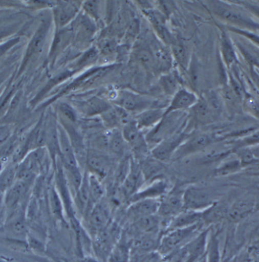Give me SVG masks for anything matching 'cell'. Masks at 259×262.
Instances as JSON below:
<instances>
[{"label": "cell", "mask_w": 259, "mask_h": 262, "mask_svg": "<svg viewBox=\"0 0 259 262\" xmlns=\"http://www.w3.org/2000/svg\"><path fill=\"white\" fill-rule=\"evenodd\" d=\"M211 11L219 18L228 22L238 29L243 31H259V25L254 21L247 13L242 11L240 8L230 6L220 1H210L208 3Z\"/></svg>", "instance_id": "1"}, {"label": "cell", "mask_w": 259, "mask_h": 262, "mask_svg": "<svg viewBox=\"0 0 259 262\" xmlns=\"http://www.w3.org/2000/svg\"><path fill=\"white\" fill-rule=\"evenodd\" d=\"M112 102L129 113H136V115L149 108H162L158 105L155 98L126 90L116 93L112 99Z\"/></svg>", "instance_id": "2"}, {"label": "cell", "mask_w": 259, "mask_h": 262, "mask_svg": "<svg viewBox=\"0 0 259 262\" xmlns=\"http://www.w3.org/2000/svg\"><path fill=\"white\" fill-rule=\"evenodd\" d=\"M203 222L185 227L166 231L159 243V250L162 255H168L178 248L185 246L198 233Z\"/></svg>", "instance_id": "3"}, {"label": "cell", "mask_w": 259, "mask_h": 262, "mask_svg": "<svg viewBox=\"0 0 259 262\" xmlns=\"http://www.w3.org/2000/svg\"><path fill=\"white\" fill-rule=\"evenodd\" d=\"M182 112H176L165 115L162 121L147 134L146 138L148 143L158 144L159 142L173 134L180 131H184L178 130L182 124Z\"/></svg>", "instance_id": "4"}, {"label": "cell", "mask_w": 259, "mask_h": 262, "mask_svg": "<svg viewBox=\"0 0 259 262\" xmlns=\"http://www.w3.org/2000/svg\"><path fill=\"white\" fill-rule=\"evenodd\" d=\"M73 30V39L74 45L80 50L88 48L92 42L97 31L96 23L88 17L84 12L79 13L77 20H75V27Z\"/></svg>", "instance_id": "5"}, {"label": "cell", "mask_w": 259, "mask_h": 262, "mask_svg": "<svg viewBox=\"0 0 259 262\" xmlns=\"http://www.w3.org/2000/svg\"><path fill=\"white\" fill-rule=\"evenodd\" d=\"M123 137L135 156V160L146 157L148 153V143L143 131L139 128L134 119L121 129Z\"/></svg>", "instance_id": "6"}, {"label": "cell", "mask_w": 259, "mask_h": 262, "mask_svg": "<svg viewBox=\"0 0 259 262\" xmlns=\"http://www.w3.org/2000/svg\"><path fill=\"white\" fill-rule=\"evenodd\" d=\"M214 142V137L207 133H191L172 157L171 160H180L206 149Z\"/></svg>", "instance_id": "7"}, {"label": "cell", "mask_w": 259, "mask_h": 262, "mask_svg": "<svg viewBox=\"0 0 259 262\" xmlns=\"http://www.w3.org/2000/svg\"><path fill=\"white\" fill-rule=\"evenodd\" d=\"M214 197L211 191L207 188L188 187L184 190V210L203 211L214 203Z\"/></svg>", "instance_id": "8"}, {"label": "cell", "mask_w": 259, "mask_h": 262, "mask_svg": "<svg viewBox=\"0 0 259 262\" xmlns=\"http://www.w3.org/2000/svg\"><path fill=\"white\" fill-rule=\"evenodd\" d=\"M189 134L184 131H180L159 142L150 151L152 157L159 162H167L171 160L178 148L188 138Z\"/></svg>", "instance_id": "9"}, {"label": "cell", "mask_w": 259, "mask_h": 262, "mask_svg": "<svg viewBox=\"0 0 259 262\" xmlns=\"http://www.w3.org/2000/svg\"><path fill=\"white\" fill-rule=\"evenodd\" d=\"M184 190L174 189L160 199L158 215L162 221L168 220L170 222L173 217L184 211Z\"/></svg>", "instance_id": "10"}, {"label": "cell", "mask_w": 259, "mask_h": 262, "mask_svg": "<svg viewBox=\"0 0 259 262\" xmlns=\"http://www.w3.org/2000/svg\"><path fill=\"white\" fill-rule=\"evenodd\" d=\"M145 181L141 167L137 161L131 159L128 173L120 187L124 198L130 200L134 194L143 187Z\"/></svg>", "instance_id": "11"}, {"label": "cell", "mask_w": 259, "mask_h": 262, "mask_svg": "<svg viewBox=\"0 0 259 262\" xmlns=\"http://www.w3.org/2000/svg\"><path fill=\"white\" fill-rule=\"evenodd\" d=\"M86 165L88 173L103 181L111 170L112 162L107 155L93 150L87 153Z\"/></svg>", "instance_id": "12"}, {"label": "cell", "mask_w": 259, "mask_h": 262, "mask_svg": "<svg viewBox=\"0 0 259 262\" xmlns=\"http://www.w3.org/2000/svg\"><path fill=\"white\" fill-rule=\"evenodd\" d=\"M143 14L151 24L155 32L158 37L165 44V45H171L175 42L176 38L174 37L170 33L166 25L167 18L162 15L158 9H148L143 10Z\"/></svg>", "instance_id": "13"}, {"label": "cell", "mask_w": 259, "mask_h": 262, "mask_svg": "<svg viewBox=\"0 0 259 262\" xmlns=\"http://www.w3.org/2000/svg\"><path fill=\"white\" fill-rule=\"evenodd\" d=\"M208 230H204L184 246L182 253L184 262H197L205 255Z\"/></svg>", "instance_id": "14"}, {"label": "cell", "mask_w": 259, "mask_h": 262, "mask_svg": "<svg viewBox=\"0 0 259 262\" xmlns=\"http://www.w3.org/2000/svg\"><path fill=\"white\" fill-rule=\"evenodd\" d=\"M199 100L198 96L195 93L186 88H180L179 91L172 96L171 101L165 110V115L176 112H184L190 110Z\"/></svg>", "instance_id": "15"}, {"label": "cell", "mask_w": 259, "mask_h": 262, "mask_svg": "<svg viewBox=\"0 0 259 262\" xmlns=\"http://www.w3.org/2000/svg\"><path fill=\"white\" fill-rule=\"evenodd\" d=\"M168 184L164 180L156 179L143 186L130 199V203L141 200H159L169 192Z\"/></svg>", "instance_id": "16"}, {"label": "cell", "mask_w": 259, "mask_h": 262, "mask_svg": "<svg viewBox=\"0 0 259 262\" xmlns=\"http://www.w3.org/2000/svg\"><path fill=\"white\" fill-rule=\"evenodd\" d=\"M102 124L109 130L114 129H122L125 124L132 121L131 114L123 108L112 105L111 108L100 115Z\"/></svg>", "instance_id": "17"}, {"label": "cell", "mask_w": 259, "mask_h": 262, "mask_svg": "<svg viewBox=\"0 0 259 262\" xmlns=\"http://www.w3.org/2000/svg\"><path fill=\"white\" fill-rule=\"evenodd\" d=\"M85 217L90 228L96 234L106 228L110 224V211L102 201L93 206Z\"/></svg>", "instance_id": "18"}, {"label": "cell", "mask_w": 259, "mask_h": 262, "mask_svg": "<svg viewBox=\"0 0 259 262\" xmlns=\"http://www.w3.org/2000/svg\"><path fill=\"white\" fill-rule=\"evenodd\" d=\"M77 111L84 116L95 117L99 115L108 111L112 106V104L110 103L108 101L98 97V96H92L83 100H78L77 102Z\"/></svg>", "instance_id": "19"}, {"label": "cell", "mask_w": 259, "mask_h": 262, "mask_svg": "<svg viewBox=\"0 0 259 262\" xmlns=\"http://www.w3.org/2000/svg\"><path fill=\"white\" fill-rule=\"evenodd\" d=\"M160 199L159 200H141L130 203L128 215L131 219L135 221L158 214Z\"/></svg>", "instance_id": "20"}, {"label": "cell", "mask_w": 259, "mask_h": 262, "mask_svg": "<svg viewBox=\"0 0 259 262\" xmlns=\"http://www.w3.org/2000/svg\"><path fill=\"white\" fill-rule=\"evenodd\" d=\"M166 108H154L145 110L135 115L134 121L142 131L153 129L164 118Z\"/></svg>", "instance_id": "21"}, {"label": "cell", "mask_w": 259, "mask_h": 262, "mask_svg": "<svg viewBox=\"0 0 259 262\" xmlns=\"http://www.w3.org/2000/svg\"><path fill=\"white\" fill-rule=\"evenodd\" d=\"M31 184L24 181H18L8 189L5 193V205L8 209L15 211L18 208L19 204L24 200V197L26 196L28 189Z\"/></svg>", "instance_id": "22"}, {"label": "cell", "mask_w": 259, "mask_h": 262, "mask_svg": "<svg viewBox=\"0 0 259 262\" xmlns=\"http://www.w3.org/2000/svg\"><path fill=\"white\" fill-rule=\"evenodd\" d=\"M81 8L82 2L80 1L63 3L60 7L57 9L56 12V21L58 27L64 28L69 25L77 15H79Z\"/></svg>", "instance_id": "23"}, {"label": "cell", "mask_w": 259, "mask_h": 262, "mask_svg": "<svg viewBox=\"0 0 259 262\" xmlns=\"http://www.w3.org/2000/svg\"><path fill=\"white\" fill-rule=\"evenodd\" d=\"M202 222V211L184 210L171 219L166 226V231L185 228Z\"/></svg>", "instance_id": "24"}, {"label": "cell", "mask_w": 259, "mask_h": 262, "mask_svg": "<svg viewBox=\"0 0 259 262\" xmlns=\"http://www.w3.org/2000/svg\"><path fill=\"white\" fill-rule=\"evenodd\" d=\"M132 55L136 62L147 72H153L157 69L154 51L147 46H137L133 50Z\"/></svg>", "instance_id": "25"}, {"label": "cell", "mask_w": 259, "mask_h": 262, "mask_svg": "<svg viewBox=\"0 0 259 262\" xmlns=\"http://www.w3.org/2000/svg\"><path fill=\"white\" fill-rule=\"evenodd\" d=\"M127 146L121 129H114L107 133V150L117 158H122Z\"/></svg>", "instance_id": "26"}, {"label": "cell", "mask_w": 259, "mask_h": 262, "mask_svg": "<svg viewBox=\"0 0 259 262\" xmlns=\"http://www.w3.org/2000/svg\"><path fill=\"white\" fill-rule=\"evenodd\" d=\"M170 53L172 58L178 63L180 67L186 70L190 61L189 47L185 42L179 39H175V42L170 45Z\"/></svg>", "instance_id": "27"}, {"label": "cell", "mask_w": 259, "mask_h": 262, "mask_svg": "<svg viewBox=\"0 0 259 262\" xmlns=\"http://www.w3.org/2000/svg\"><path fill=\"white\" fill-rule=\"evenodd\" d=\"M88 182H89L90 204L88 213L92 209L93 206L102 201L105 192L102 181L94 175L88 173Z\"/></svg>", "instance_id": "28"}, {"label": "cell", "mask_w": 259, "mask_h": 262, "mask_svg": "<svg viewBox=\"0 0 259 262\" xmlns=\"http://www.w3.org/2000/svg\"><path fill=\"white\" fill-rule=\"evenodd\" d=\"M254 206L255 203L249 199L239 200L229 209L227 217L232 222H240L253 210Z\"/></svg>", "instance_id": "29"}, {"label": "cell", "mask_w": 259, "mask_h": 262, "mask_svg": "<svg viewBox=\"0 0 259 262\" xmlns=\"http://www.w3.org/2000/svg\"><path fill=\"white\" fill-rule=\"evenodd\" d=\"M228 211L227 207L224 205L213 203L211 206L202 211V222L207 225L217 223L227 217Z\"/></svg>", "instance_id": "30"}, {"label": "cell", "mask_w": 259, "mask_h": 262, "mask_svg": "<svg viewBox=\"0 0 259 262\" xmlns=\"http://www.w3.org/2000/svg\"><path fill=\"white\" fill-rule=\"evenodd\" d=\"M23 214H16L12 217L6 227V231L11 237L15 239H28V228Z\"/></svg>", "instance_id": "31"}, {"label": "cell", "mask_w": 259, "mask_h": 262, "mask_svg": "<svg viewBox=\"0 0 259 262\" xmlns=\"http://www.w3.org/2000/svg\"><path fill=\"white\" fill-rule=\"evenodd\" d=\"M221 50L224 63L228 68H231L236 61V52L227 31L222 30L221 36Z\"/></svg>", "instance_id": "32"}, {"label": "cell", "mask_w": 259, "mask_h": 262, "mask_svg": "<svg viewBox=\"0 0 259 262\" xmlns=\"http://www.w3.org/2000/svg\"><path fill=\"white\" fill-rule=\"evenodd\" d=\"M159 83L161 89L167 96H173L179 91L180 88H182L181 86L179 77L174 72L165 73L161 76Z\"/></svg>", "instance_id": "33"}, {"label": "cell", "mask_w": 259, "mask_h": 262, "mask_svg": "<svg viewBox=\"0 0 259 262\" xmlns=\"http://www.w3.org/2000/svg\"><path fill=\"white\" fill-rule=\"evenodd\" d=\"M136 227L143 233L153 234L159 230L162 224V219L157 214L141 217L134 222Z\"/></svg>", "instance_id": "34"}, {"label": "cell", "mask_w": 259, "mask_h": 262, "mask_svg": "<svg viewBox=\"0 0 259 262\" xmlns=\"http://www.w3.org/2000/svg\"><path fill=\"white\" fill-rule=\"evenodd\" d=\"M73 39V30L72 28H66L61 30L57 34L56 39L53 42V49L51 54L53 56H56L57 54L61 53L69 45Z\"/></svg>", "instance_id": "35"}, {"label": "cell", "mask_w": 259, "mask_h": 262, "mask_svg": "<svg viewBox=\"0 0 259 262\" xmlns=\"http://www.w3.org/2000/svg\"><path fill=\"white\" fill-rule=\"evenodd\" d=\"M49 28H50V26H49L48 24L44 23L38 29L35 35L31 40V43H30L28 53H27V58L31 57L34 53H37L39 50H41L44 42H45L46 39H47Z\"/></svg>", "instance_id": "36"}, {"label": "cell", "mask_w": 259, "mask_h": 262, "mask_svg": "<svg viewBox=\"0 0 259 262\" xmlns=\"http://www.w3.org/2000/svg\"><path fill=\"white\" fill-rule=\"evenodd\" d=\"M118 42L117 38L103 35L98 42L96 48L99 56L110 57L114 56L118 50Z\"/></svg>", "instance_id": "37"}, {"label": "cell", "mask_w": 259, "mask_h": 262, "mask_svg": "<svg viewBox=\"0 0 259 262\" xmlns=\"http://www.w3.org/2000/svg\"><path fill=\"white\" fill-rule=\"evenodd\" d=\"M16 169L9 166L0 173V193L5 194L17 181Z\"/></svg>", "instance_id": "38"}, {"label": "cell", "mask_w": 259, "mask_h": 262, "mask_svg": "<svg viewBox=\"0 0 259 262\" xmlns=\"http://www.w3.org/2000/svg\"><path fill=\"white\" fill-rule=\"evenodd\" d=\"M50 208L53 215L58 220H64V203L56 188H52L50 192Z\"/></svg>", "instance_id": "39"}, {"label": "cell", "mask_w": 259, "mask_h": 262, "mask_svg": "<svg viewBox=\"0 0 259 262\" xmlns=\"http://www.w3.org/2000/svg\"><path fill=\"white\" fill-rule=\"evenodd\" d=\"M130 249L126 243H118L112 248L110 254V262H128Z\"/></svg>", "instance_id": "40"}, {"label": "cell", "mask_w": 259, "mask_h": 262, "mask_svg": "<svg viewBox=\"0 0 259 262\" xmlns=\"http://www.w3.org/2000/svg\"><path fill=\"white\" fill-rule=\"evenodd\" d=\"M99 57L100 56H99V53L96 47H93L88 49L86 53L80 57L78 61H77V64H76L75 68H74V72H75V70H78L79 72L81 69L91 66L93 63L94 64L99 59Z\"/></svg>", "instance_id": "41"}, {"label": "cell", "mask_w": 259, "mask_h": 262, "mask_svg": "<svg viewBox=\"0 0 259 262\" xmlns=\"http://www.w3.org/2000/svg\"><path fill=\"white\" fill-rule=\"evenodd\" d=\"M205 257L207 262H220L219 239L214 234H211L210 237L208 238Z\"/></svg>", "instance_id": "42"}, {"label": "cell", "mask_w": 259, "mask_h": 262, "mask_svg": "<svg viewBox=\"0 0 259 262\" xmlns=\"http://www.w3.org/2000/svg\"><path fill=\"white\" fill-rule=\"evenodd\" d=\"M82 12H84L88 17L93 19L97 23L101 18L102 11H101L100 1H85L82 3Z\"/></svg>", "instance_id": "43"}, {"label": "cell", "mask_w": 259, "mask_h": 262, "mask_svg": "<svg viewBox=\"0 0 259 262\" xmlns=\"http://www.w3.org/2000/svg\"><path fill=\"white\" fill-rule=\"evenodd\" d=\"M238 160L241 163L242 168H246L255 161V155L252 149L248 147H241L238 149Z\"/></svg>", "instance_id": "44"}, {"label": "cell", "mask_w": 259, "mask_h": 262, "mask_svg": "<svg viewBox=\"0 0 259 262\" xmlns=\"http://www.w3.org/2000/svg\"><path fill=\"white\" fill-rule=\"evenodd\" d=\"M59 111L62 116L63 122L76 124L77 121V111L69 104L63 103L60 105Z\"/></svg>", "instance_id": "45"}, {"label": "cell", "mask_w": 259, "mask_h": 262, "mask_svg": "<svg viewBox=\"0 0 259 262\" xmlns=\"http://www.w3.org/2000/svg\"><path fill=\"white\" fill-rule=\"evenodd\" d=\"M140 31V21L138 18H132L130 20L127 29L124 34V38L126 41H131L138 36Z\"/></svg>", "instance_id": "46"}, {"label": "cell", "mask_w": 259, "mask_h": 262, "mask_svg": "<svg viewBox=\"0 0 259 262\" xmlns=\"http://www.w3.org/2000/svg\"><path fill=\"white\" fill-rule=\"evenodd\" d=\"M244 105L249 113L259 119V99L252 96L247 97L245 99Z\"/></svg>", "instance_id": "47"}, {"label": "cell", "mask_w": 259, "mask_h": 262, "mask_svg": "<svg viewBox=\"0 0 259 262\" xmlns=\"http://www.w3.org/2000/svg\"><path fill=\"white\" fill-rule=\"evenodd\" d=\"M157 9L168 18L175 9V3L172 1H159Z\"/></svg>", "instance_id": "48"}, {"label": "cell", "mask_w": 259, "mask_h": 262, "mask_svg": "<svg viewBox=\"0 0 259 262\" xmlns=\"http://www.w3.org/2000/svg\"><path fill=\"white\" fill-rule=\"evenodd\" d=\"M227 167V165H224V167L223 166L222 168H220L218 170V174H225V173H229L228 168H226ZM238 167H241V163H240L239 160L236 161V162H233L231 163H230V172L233 171V170H236V168Z\"/></svg>", "instance_id": "49"}, {"label": "cell", "mask_w": 259, "mask_h": 262, "mask_svg": "<svg viewBox=\"0 0 259 262\" xmlns=\"http://www.w3.org/2000/svg\"><path fill=\"white\" fill-rule=\"evenodd\" d=\"M243 6H245L246 9L249 11V12H252L254 15L259 18V6L258 5L252 4L250 3H246V2H243L241 3Z\"/></svg>", "instance_id": "50"}, {"label": "cell", "mask_w": 259, "mask_h": 262, "mask_svg": "<svg viewBox=\"0 0 259 262\" xmlns=\"http://www.w3.org/2000/svg\"><path fill=\"white\" fill-rule=\"evenodd\" d=\"M246 172L252 174H259V157L256 158L249 166L246 167Z\"/></svg>", "instance_id": "51"}, {"label": "cell", "mask_w": 259, "mask_h": 262, "mask_svg": "<svg viewBox=\"0 0 259 262\" xmlns=\"http://www.w3.org/2000/svg\"><path fill=\"white\" fill-rule=\"evenodd\" d=\"M197 262H207L206 257H205V255H204L203 258L199 260Z\"/></svg>", "instance_id": "52"}, {"label": "cell", "mask_w": 259, "mask_h": 262, "mask_svg": "<svg viewBox=\"0 0 259 262\" xmlns=\"http://www.w3.org/2000/svg\"><path fill=\"white\" fill-rule=\"evenodd\" d=\"M0 262H9V261H6V260L3 259V258H0Z\"/></svg>", "instance_id": "53"}, {"label": "cell", "mask_w": 259, "mask_h": 262, "mask_svg": "<svg viewBox=\"0 0 259 262\" xmlns=\"http://www.w3.org/2000/svg\"><path fill=\"white\" fill-rule=\"evenodd\" d=\"M258 88H259V83H258Z\"/></svg>", "instance_id": "54"}]
</instances>
